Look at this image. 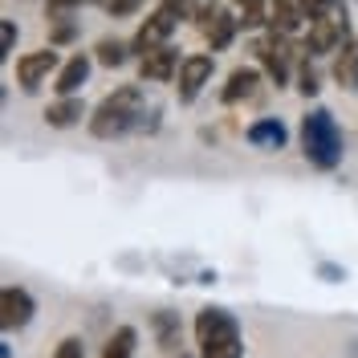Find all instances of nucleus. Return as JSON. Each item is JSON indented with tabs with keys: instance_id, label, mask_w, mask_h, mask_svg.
I'll use <instances>...</instances> for the list:
<instances>
[{
	"instance_id": "obj_1",
	"label": "nucleus",
	"mask_w": 358,
	"mask_h": 358,
	"mask_svg": "<svg viewBox=\"0 0 358 358\" xmlns=\"http://www.w3.org/2000/svg\"><path fill=\"white\" fill-rule=\"evenodd\" d=\"M147 118V98L138 86H118L114 94H106L94 114H90V134L94 138H122L143 127Z\"/></svg>"
},
{
	"instance_id": "obj_2",
	"label": "nucleus",
	"mask_w": 358,
	"mask_h": 358,
	"mask_svg": "<svg viewBox=\"0 0 358 358\" xmlns=\"http://www.w3.org/2000/svg\"><path fill=\"white\" fill-rule=\"evenodd\" d=\"M301 151H306V159H310L313 167H322V171H334L338 163H342L346 138H342L334 114L326 110V106H313V110L301 118Z\"/></svg>"
},
{
	"instance_id": "obj_3",
	"label": "nucleus",
	"mask_w": 358,
	"mask_h": 358,
	"mask_svg": "<svg viewBox=\"0 0 358 358\" xmlns=\"http://www.w3.org/2000/svg\"><path fill=\"white\" fill-rule=\"evenodd\" d=\"M196 346H200V358H245V338L236 317L216 306L200 310L196 317Z\"/></svg>"
},
{
	"instance_id": "obj_4",
	"label": "nucleus",
	"mask_w": 358,
	"mask_h": 358,
	"mask_svg": "<svg viewBox=\"0 0 358 358\" xmlns=\"http://www.w3.org/2000/svg\"><path fill=\"white\" fill-rule=\"evenodd\" d=\"M350 45V21H346V4L334 0L326 4L322 13L310 17V29H306V53L310 57H322V53H342Z\"/></svg>"
},
{
	"instance_id": "obj_5",
	"label": "nucleus",
	"mask_w": 358,
	"mask_h": 358,
	"mask_svg": "<svg viewBox=\"0 0 358 358\" xmlns=\"http://www.w3.org/2000/svg\"><path fill=\"white\" fill-rule=\"evenodd\" d=\"M192 13H196L192 0H163L151 17L138 24L131 49L134 53H151V49H159V45H167V37L176 33V24L183 21V17H192Z\"/></svg>"
},
{
	"instance_id": "obj_6",
	"label": "nucleus",
	"mask_w": 358,
	"mask_h": 358,
	"mask_svg": "<svg viewBox=\"0 0 358 358\" xmlns=\"http://www.w3.org/2000/svg\"><path fill=\"white\" fill-rule=\"evenodd\" d=\"M212 69H216L212 53H192V57H183V66H179V86H176L183 106H192L203 94V86L212 82Z\"/></svg>"
},
{
	"instance_id": "obj_7",
	"label": "nucleus",
	"mask_w": 358,
	"mask_h": 358,
	"mask_svg": "<svg viewBox=\"0 0 358 358\" xmlns=\"http://www.w3.org/2000/svg\"><path fill=\"white\" fill-rule=\"evenodd\" d=\"M257 53H261V66L265 73L273 78V86H285L289 82V66H293V45L289 37H281V33H268L257 41Z\"/></svg>"
},
{
	"instance_id": "obj_8",
	"label": "nucleus",
	"mask_w": 358,
	"mask_h": 358,
	"mask_svg": "<svg viewBox=\"0 0 358 358\" xmlns=\"http://www.w3.org/2000/svg\"><path fill=\"white\" fill-rule=\"evenodd\" d=\"M196 24H200V33L208 37L212 49H224V45L232 41V33L241 29L236 17H232L228 8H220V4H203V8H196Z\"/></svg>"
},
{
	"instance_id": "obj_9",
	"label": "nucleus",
	"mask_w": 358,
	"mask_h": 358,
	"mask_svg": "<svg viewBox=\"0 0 358 358\" xmlns=\"http://www.w3.org/2000/svg\"><path fill=\"white\" fill-rule=\"evenodd\" d=\"M33 313H37V301L29 297V289L4 285V293H0V326L4 330H24L33 322Z\"/></svg>"
},
{
	"instance_id": "obj_10",
	"label": "nucleus",
	"mask_w": 358,
	"mask_h": 358,
	"mask_svg": "<svg viewBox=\"0 0 358 358\" xmlns=\"http://www.w3.org/2000/svg\"><path fill=\"white\" fill-rule=\"evenodd\" d=\"M179 66H183V57H179L176 45H159V49L138 57L143 82H171V78H179Z\"/></svg>"
},
{
	"instance_id": "obj_11",
	"label": "nucleus",
	"mask_w": 358,
	"mask_h": 358,
	"mask_svg": "<svg viewBox=\"0 0 358 358\" xmlns=\"http://www.w3.org/2000/svg\"><path fill=\"white\" fill-rule=\"evenodd\" d=\"M301 24H310V8H306V0H268V33L293 37Z\"/></svg>"
},
{
	"instance_id": "obj_12",
	"label": "nucleus",
	"mask_w": 358,
	"mask_h": 358,
	"mask_svg": "<svg viewBox=\"0 0 358 358\" xmlns=\"http://www.w3.org/2000/svg\"><path fill=\"white\" fill-rule=\"evenodd\" d=\"M53 69H57L53 45H49V49H33V53H24L21 62H17V82H21V90H37Z\"/></svg>"
},
{
	"instance_id": "obj_13",
	"label": "nucleus",
	"mask_w": 358,
	"mask_h": 358,
	"mask_svg": "<svg viewBox=\"0 0 358 358\" xmlns=\"http://www.w3.org/2000/svg\"><path fill=\"white\" fill-rule=\"evenodd\" d=\"M245 138L252 147H261V151H281V147L289 143V131H285L281 118H261V122H252L245 131Z\"/></svg>"
},
{
	"instance_id": "obj_14",
	"label": "nucleus",
	"mask_w": 358,
	"mask_h": 358,
	"mask_svg": "<svg viewBox=\"0 0 358 358\" xmlns=\"http://www.w3.org/2000/svg\"><path fill=\"white\" fill-rule=\"evenodd\" d=\"M90 66H94V62H90V53H73L66 66L57 69V82H53V90H57L62 98H73V94H78V86H86Z\"/></svg>"
},
{
	"instance_id": "obj_15",
	"label": "nucleus",
	"mask_w": 358,
	"mask_h": 358,
	"mask_svg": "<svg viewBox=\"0 0 358 358\" xmlns=\"http://www.w3.org/2000/svg\"><path fill=\"white\" fill-rule=\"evenodd\" d=\"M257 82H261V73L252 66H241V69H232L228 73V86L220 90V98L232 106V102H241V98H252L257 94Z\"/></svg>"
},
{
	"instance_id": "obj_16",
	"label": "nucleus",
	"mask_w": 358,
	"mask_h": 358,
	"mask_svg": "<svg viewBox=\"0 0 358 358\" xmlns=\"http://www.w3.org/2000/svg\"><path fill=\"white\" fill-rule=\"evenodd\" d=\"M82 114H86V106H82L78 98H57V102L45 110V122H49V127H57V131H66V127H73Z\"/></svg>"
},
{
	"instance_id": "obj_17",
	"label": "nucleus",
	"mask_w": 358,
	"mask_h": 358,
	"mask_svg": "<svg viewBox=\"0 0 358 358\" xmlns=\"http://www.w3.org/2000/svg\"><path fill=\"white\" fill-rule=\"evenodd\" d=\"M334 78H338V86H346V90H358V37L342 53H338V62H334Z\"/></svg>"
},
{
	"instance_id": "obj_18",
	"label": "nucleus",
	"mask_w": 358,
	"mask_h": 358,
	"mask_svg": "<svg viewBox=\"0 0 358 358\" xmlns=\"http://www.w3.org/2000/svg\"><path fill=\"white\" fill-rule=\"evenodd\" d=\"M134 350H138V334H134V326H118V330L110 334V342H106L102 358H134Z\"/></svg>"
},
{
	"instance_id": "obj_19",
	"label": "nucleus",
	"mask_w": 358,
	"mask_h": 358,
	"mask_svg": "<svg viewBox=\"0 0 358 358\" xmlns=\"http://www.w3.org/2000/svg\"><path fill=\"white\" fill-rule=\"evenodd\" d=\"M94 53H98V66L106 69H118L122 62H127V53H131V45L118 41V37H102V41L94 45Z\"/></svg>"
},
{
	"instance_id": "obj_20",
	"label": "nucleus",
	"mask_w": 358,
	"mask_h": 358,
	"mask_svg": "<svg viewBox=\"0 0 358 358\" xmlns=\"http://www.w3.org/2000/svg\"><path fill=\"white\" fill-rule=\"evenodd\" d=\"M232 4H236V24L241 29H261V24H268L265 0H232Z\"/></svg>"
},
{
	"instance_id": "obj_21",
	"label": "nucleus",
	"mask_w": 358,
	"mask_h": 358,
	"mask_svg": "<svg viewBox=\"0 0 358 358\" xmlns=\"http://www.w3.org/2000/svg\"><path fill=\"white\" fill-rule=\"evenodd\" d=\"M297 90H301L306 98H313V94H317V69H313L310 62H301V73H297Z\"/></svg>"
},
{
	"instance_id": "obj_22",
	"label": "nucleus",
	"mask_w": 358,
	"mask_h": 358,
	"mask_svg": "<svg viewBox=\"0 0 358 358\" xmlns=\"http://www.w3.org/2000/svg\"><path fill=\"white\" fill-rule=\"evenodd\" d=\"M73 33H78V24L69 21V17H57L53 33H49V41H53V45H66V41H73Z\"/></svg>"
},
{
	"instance_id": "obj_23",
	"label": "nucleus",
	"mask_w": 358,
	"mask_h": 358,
	"mask_svg": "<svg viewBox=\"0 0 358 358\" xmlns=\"http://www.w3.org/2000/svg\"><path fill=\"white\" fill-rule=\"evenodd\" d=\"M53 358H86L82 338H62V342H57V350H53Z\"/></svg>"
},
{
	"instance_id": "obj_24",
	"label": "nucleus",
	"mask_w": 358,
	"mask_h": 358,
	"mask_svg": "<svg viewBox=\"0 0 358 358\" xmlns=\"http://www.w3.org/2000/svg\"><path fill=\"white\" fill-rule=\"evenodd\" d=\"M13 45H17V24H13V21H0V53L8 57V53H13Z\"/></svg>"
},
{
	"instance_id": "obj_25",
	"label": "nucleus",
	"mask_w": 358,
	"mask_h": 358,
	"mask_svg": "<svg viewBox=\"0 0 358 358\" xmlns=\"http://www.w3.org/2000/svg\"><path fill=\"white\" fill-rule=\"evenodd\" d=\"M102 4H106V13H114V17H127V13L138 8V0H102Z\"/></svg>"
},
{
	"instance_id": "obj_26",
	"label": "nucleus",
	"mask_w": 358,
	"mask_h": 358,
	"mask_svg": "<svg viewBox=\"0 0 358 358\" xmlns=\"http://www.w3.org/2000/svg\"><path fill=\"white\" fill-rule=\"evenodd\" d=\"M73 4H82V0H49V17H62V13H69Z\"/></svg>"
},
{
	"instance_id": "obj_27",
	"label": "nucleus",
	"mask_w": 358,
	"mask_h": 358,
	"mask_svg": "<svg viewBox=\"0 0 358 358\" xmlns=\"http://www.w3.org/2000/svg\"><path fill=\"white\" fill-rule=\"evenodd\" d=\"M179 358H192V355H179Z\"/></svg>"
}]
</instances>
